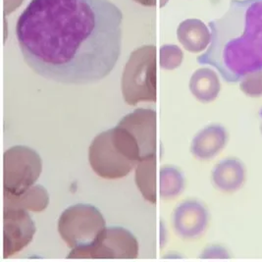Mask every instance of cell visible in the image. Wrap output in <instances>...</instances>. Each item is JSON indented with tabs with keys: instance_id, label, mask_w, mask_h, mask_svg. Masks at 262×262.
Segmentation results:
<instances>
[{
	"instance_id": "obj_21",
	"label": "cell",
	"mask_w": 262,
	"mask_h": 262,
	"mask_svg": "<svg viewBox=\"0 0 262 262\" xmlns=\"http://www.w3.org/2000/svg\"><path fill=\"white\" fill-rule=\"evenodd\" d=\"M138 2L139 4H142L143 6H155L156 4V0H134Z\"/></svg>"
},
{
	"instance_id": "obj_4",
	"label": "cell",
	"mask_w": 262,
	"mask_h": 262,
	"mask_svg": "<svg viewBox=\"0 0 262 262\" xmlns=\"http://www.w3.org/2000/svg\"><path fill=\"white\" fill-rule=\"evenodd\" d=\"M105 228L102 213L95 205L88 203L69 206L58 220L60 237L71 250L93 245Z\"/></svg>"
},
{
	"instance_id": "obj_5",
	"label": "cell",
	"mask_w": 262,
	"mask_h": 262,
	"mask_svg": "<svg viewBox=\"0 0 262 262\" xmlns=\"http://www.w3.org/2000/svg\"><path fill=\"white\" fill-rule=\"evenodd\" d=\"M42 172V160L35 149L15 145L3 155L4 192L20 195L32 188Z\"/></svg>"
},
{
	"instance_id": "obj_17",
	"label": "cell",
	"mask_w": 262,
	"mask_h": 262,
	"mask_svg": "<svg viewBox=\"0 0 262 262\" xmlns=\"http://www.w3.org/2000/svg\"><path fill=\"white\" fill-rule=\"evenodd\" d=\"M184 53L181 48L174 45H166L160 48V68L163 70H174L181 66Z\"/></svg>"
},
{
	"instance_id": "obj_3",
	"label": "cell",
	"mask_w": 262,
	"mask_h": 262,
	"mask_svg": "<svg viewBox=\"0 0 262 262\" xmlns=\"http://www.w3.org/2000/svg\"><path fill=\"white\" fill-rule=\"evenodd\" d=\"M124 101L129 105L156 101V48L143 46L134 50L121 80Z\"/></svg>"
},
{
	"instance_id": "obj_9",
	"label": "cell",
	"mask_w": 262,
	"mask_h": 262,
	"mask_svg": "<svg viewBox=\"0 0 262 262\" xmlns=\"http://www.w3.org/2000/svg\"><path fill=\"white\" fill-rule=\"evenodd\" d=\"M118 125L131 133L139 143L141 159L156 155V112L138 108L120 120Z\"/></svg>"
},
{
	"instance_id": "obj_7",
	"label": "cell",
	"mask_w": 262,
	"mask_h": 262,
	"mask_svg": "<svg viewBox=\"0 0 262 262\" xmlns=\"http://www.w3.org/2000/svg\"><path fill=\"white\" fill-rule=\"evenodd\" d=\"M36 224L28 210L20 207L3 209V257L7 258L29 246L36 234Z\"/></svg>"
},
{
	"instance_id": "obj_19",
	"label": "cell",
	"mask_w": 262,
	"mask_h": 262,
	"mask_svg": "<svg viewBox=\"0 0 262 262\" xmlns=\"http://www.w3.org/2000/svg\"><path fill=\"white\" fill-rule=\"evenodd\" d=\"M203 258H228V252L219 246H211L203 250Z\"/></svg>"
},
{
	"instance_id": "obj_10",
	"label": "cell",
	"mask_w": 262,
	"mask_h": 262,
	"mask_svg": "<svg viewBox=\"0 0 262 262\" xmlns=\"http://www.w3.org/2000/svg\"><path fill=\"white\" fill-rule=\"evenodd\" d=\"M228 133L220 124H210L199 132L192 139L191 152L203 161H208L219 155L226 146Z\"/></svg>"
},
{
	"instance_id": "obj_13",
	"label": "cell",
	"mask_w": 262,
	"mask_h": 262,
	"mask_svg": "<svg viewBox=\"0 0 262 262\" xmlns=\"http://www.w3.org/2000/svg\"><path fill=\"white\" fill-rule=\"evenodd\" d=\"M220 90V80L212 69L201 68L192 74L190 80V91L199 101L203 103L214 101Z\"/></svg>"
},
{
	"instance_id": "obj_11",
	"label": "cell",
	"mask_w": 262,
	"mask_h": 262,
	"mask_svg": "<svg viewBox=\"0 0 262 262\" xmlns=\"http://www.w3.org/2000/svg\"><path fill=\"white\" fill-rule=\"evenodd\" d=\"M211 179L215 188L219 191H237L246 181V167L238 158H225L215 165Z\"/></svg>"
},
{
	"instance_id": "obj_14",
	"label": "cell",
	"mask_w": 262,
	"mask_h": 262,
	"mask_svg": "<svg viewBox=\"0 0 262 262\" xmlns=\"http://www.w3.org/2000/svg\"><path fill=\"white\" fill-rule=\"evenodd\" d=\"M48 191L40 185H34L20 195L4 192V208L20 207L34 212H41L48 207Z\"/></svg>"
},
{
	"instance_id": "obj_22",
	"label": "cell",
	"mask_w": 262,
	"mask_h": 262,
	"mask_svg": "<svg viewBox=\"0 0 262 262\" xmlns=\"http://www.w3.org/2000/svg\"><path fill=\"white\" fill-rule=\"evenodd\" d=\"M259 116H260V125H259V128H260V132H261L262 134V109L260 110V112H259Z\"/></svg>"
},
{
	"instance_id": "obj_16",
	"label": "cell",
	"mask_w": 262,
	"mask_h": 262,
	"mask_svg": "<svg viewBox=\"0 0 262 262\" xmlns=\"http://www.w3.org/2000/svg\"><path fill=\"white\" fill-rule=\"evenodd\" d=\"M160 199L170 201L180 195L185 189L184 174L177 167L163 165L160 168Z\"/></svg>"
},
{
	"instance_id": "obj_18",
	"label": "cell",
	"mask_w": 262,
	"mask_h": 262,
	"mask_svg": "<svg viewBox=\"0 0 262 262\" xmlns=\"http://www.w3.org/2000/svg\"><path fill=\"white\" fill-rule=\"evenodd\" d=\"M241 91L250 97L262 96V72H256L246 75L239 83Z\"/></svg>"
},
{
	"instance_id": "obj_15",
	"label": "cell",
	"mask_w": 262,
	"mask_h": 262,
	"mask_svg": "<svg viewBox=\"0 0 262 262\" xmlns=\"http://www.w3.org/2000/svg\"><path fill=\"white\" fill-rule=\"evenodd\" d=\"M156 155L142 158L135 172V181L143 199L148 203H156Z\"/></svg>"
},
{
	"instance_id": "obj_2",
	"label": "cell",
	"mask_w": 262,
	"mask_h": 262,
	"mask_svg": "<svg viewBox=\"0 0 262 262\" xmlns=\"http://www.w3.org/2000/svg\"><path fill=\"white\" fill-rule=\"evenodd\" d=\"M141 160L139 143L119 125L98 134L89 147L93 171L103 179H121L129 175Z\"/></svg>"
},
{
	"instance_id": "obj_6",
	"label": "cell",
	"mask_w": 262,
	"mask_h": 262,
	"mask_svg": "<svg viewBox=\"0 0 262 262\" xmlns=\"http://www.w3.org/2000/svg\"><path fill=\"white\" fill-rule=\"evenodd\" d=\"M139 255V242L121 226L106 227L96 242L88 247L72 249L67 258H127Z\"/></svg>"
},
{
	"instance_id": "obj_8",
	"label": "cell",
	"mask_w": 262,
	"mask_h": 262,
	"mask_svg": "<svg viewBox=\"0 0 262 262\" xmlns=\"http://www.w3.org/2000/svg\"><path fill=\"white\" fill-rule=\"evenodd\" d=\"M172 226L183 239L199 238L205 232L209 213L206 206L198 200H187L177 205L172 213Z\"/></svg>"
},
{
	"instance_id": "obj_1",
	"label": "cell",
	"mask_w": 262,
	"mask_h": 262,
	"mask_svg": "<svg viewBox=\"0 0 262 262\" xmlns=\"http://www.w3.org/2000/svg\"><path fill=\"white\" fill-rule=\"evenodd\" d=\"M123 14L109 0H32L16 24L27 65L63 84L100 82L122 49Z\"/></svg>"
},
{
	"instance_id": "obj_20",
	"label": "cell",
	"mask_w": 262,
	"mask_h": 262,
	"mask_svg": "<svg viewBox=\"0 0 262 262\" xmlns=\"http://www.w3.org/2000/svg\"><path fill=\"white\" fill-rule=\"evenodd\" d=\"M23 0H4V13L10 14L13 12L16 8H18Z\"/></svg>"
},
{
	"instance_id": "obj_12",
	"label": "cell",
	"mask_w": 262,
	"mask_h": 262,
	"mask_svg": "<svg viewBox=\"0 0 262 262\" xmlns=\"http://www.w3.org/2000/svg\"><path fill=\"white\" fill-rule=\"evenodd\" d=\"M177 37L183 48L191 53L202 52L211 41L210 31L199 19L183 21L177 29Z\"/></svg>"
}]
</instances>
